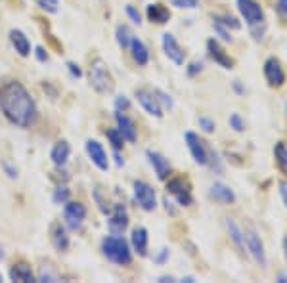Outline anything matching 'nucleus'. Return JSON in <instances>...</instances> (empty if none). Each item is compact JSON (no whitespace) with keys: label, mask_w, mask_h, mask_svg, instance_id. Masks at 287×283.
Listing matches in <instances>:
<instances>
[{"label":"nucleus","mask_w":287,"mask_h":283,"mask_svg":"<svg viewBox=\"0 0 287 283\" xmlns=\"http://www.w3.org/2000/svg\"><path fill=\"white\" fill-rule=\"evenodd\" d=\"M0 109L12 125L21 129L31 127L36 117L33 96L18 80H10L0 86Z\"/></svg>","instance_id":"obj_1"},{"label":"nucleus","mask_w":287,"mask_h":283,"mask_svg":"<svg viewBox=\"0 0 287 283\" xmlns=\"http://www.w3.org/2000/svg\"><path fill=\"white\" fill-rule=\"evenodd\" d=\"M102 249H104V255L111 262L115 264H119V266H127V264H131L132 260V255H131V247H129V243L119 237V235H107L104 241H102Z\"/></svg>","instance_id":"obj_2"},{"label":"nucleus","mask_w":287,"mask_h":283,"mask_svg":"<svg viewBox=\"0 0 287 283\" xmlns=\"http://www.w3.org/2000/svg\"><path fill=\"white\" fill-rule=\"evenodd\" d=\"M88 78H90V86L100 94H107V92L113 90V77L102 60L92 61L90 71H88Z\"/></svg>","instance_id":"obj_3"},{"label":"nucleus","mask_w":287,"mask_h":283,"mask_svg":"<svg viewBox=\"0 0 287 283\" xmlns=\"http://www.w3.org/2000/svg\"><path fill=\"white\" fill-rule=\"evenodd\" d=\"M134 199L144 211H153L157 207L155 189L151 188L148 182H134Z\"/></svg>","instance_id":"obj_4"},{"label":"nucleus","mask_w":287,"mask_h":283,"mask_svg":"<svg viewBox=\"0 0 287 283\" xmlns=\"http://www.w3.org/2000/svg\"><path fill=\"white\" fill-rule=\"evenodd\" d=\"M237 10H239V14L243 16V19L251 27L261 25L262 21H264V14H262L261 4L255 2V0H237Z\"/></svg>","instance_id":"obj_5"},{"label":"nucleus","mask_w":287,"mask_h":283,"mask_svg":"<svg viewBox=\"0 0 287 283\" xmlns=\"http://www.w3.org/2000/svg\"><path fill=\"white\" fill-rule=\"evenodd\" d=\"M136 98H138L140 105H142L151 117H157V119L163 117V107H161V102H159L155 92H151L148 88H140V90H136Z\"/></svg>","instance_id":"obj_6"},{"label":"nucleus","mask_w":287,"mask_h":283,"mask_svg":"<svg viewBox=\"0 0 287 283\" xmlns=\"http://www.w3.org/2000/svg\"><path fill=\"white\" fill-rule=\"evenodd\" d=\"M186 142L190 147L191 157L195 159L197 165H209V147L205 146V142L193 132H186Z\"/></svg>","instance_id":"obj_7"},{"label":"nucleus","mask_w":287,"mask_h":283,"mask_svg":"<svg viewBox=\"0 0 287 283\" xmlns=\"http://www.w3.org/2000/svg\"><path fill=\"white\" fill-rule=\"evenodd\" d=\"M245 247L251 253V257L257 260V264L261 266H266V253H264V245H262V239L259 237V233L255 230H247L245 232Z\"/></svg>","instance_id":"obj_8"},{"label":"nucleus","mask_w":287,"mask_h":283,"mask_svg":"<svg viewBox=\"0 0 287 283\" xmlns=\"http://www.w3.org/2000/svg\"><path fill=\"white\" fill-rule=\"evenodd\" d=\"M87 216V207L83 203H75V201H67L65 203V209H63V218L69 226L71 230H77L78 226L83 224Z\"/></svg>","instance_id":"obj_9"},{"label":"nucleus","mask_w":287,"mask_h":283,"mask_svg":"<svg viewBox=\"0 0 287 283\" xmlns=\"http://www.w3.org/2000/svg\"><path fill=\"white\" fill-rule=\"evenodd\" d=\"M167 189H169V193L176 197V201L180 203V205L188 207L191 205V191H190V186H188V182H184L182 178H173V180L167 184Z\"/></svg>","instance_id":"obj_10"},{"label":"nucleus","mask_w":287,"mask_h":283,"mask_svg":"<svg viewBox=\"0 0 287 283\" xmlns=\"http://www.w3.org/2000/svg\"><path fill=\"white\" fill-rule=\"evenodd\" d=\"M264 77L268 80L270 86H281L283 80H285V73H283V67L276 58H268L264 61Z\"/></svg>","instance_id":"obj_11"},{"label":"nucleus","mask_w":287,"mask_h":283,"mask_svg":"<svg viewBox=\"0 0 287 283\" xmlns=\"http://www.w3.org/2000/svg\"><path fill=\"white\" fill-rule=\"evenodd\" d=\"M163 50L169 56V60H173L176 65H182L184 60H186V52L180 44L176 43V38L171 33L163 34Z\"/></svg>","instance_id":"obj_12"},{"label":"nucleus","mask_w":287,"mask_h":283,"mask_svg":"<svg viewBox=\"0 0 287 283\" xmlns=\"http://www.w3.org/2000/svg\"><path fill=\"white\" fill-rule=\"evenodd\" d=\"M87 153L90 157V161L100 169V171H107V167H109V161H107V153L104 151V147L100 142H96V140H88L87 142Z\"/></svg>","instance_id":"obj_13"},{"label":"nucleus","mask_w":287,"mask_h":283,"mask_svg":"<svg viewBox=\"0 0 287 283\" xmlns=\"http://www.w3.org/2000/svg\"><path fill=\"white\" fill-rule=\"evenodd\" d=\"M115 120H117V129L119 132L122 134V138L127 140V142H136V125L132 123L131 117H127L122 111H117L115 113Z\"/></svg>","instance_id":"obj_14"},{"label":"nucleus","mask_w":287,"mask_h":283,"mask_svg":"<svg viewBox=\"0 0 287 283\" xmlns=\"http://www.w3.org/2000/svg\"><path fill=\"white\" fill-rule=\"evenodd\" d=\"M224 226H226L228 233H230V239L234 241L237 251H239L241 255H245V232L239 228V224L235 222L234 218L226 216V218H224Z\"/></svg>","instance_id":"obj_15"},{"label":"nucleus","mask_w":287,"mask_h":283,"mask_svg":"<svg viewBox=\"0 0 287 283\" xmlns=\"http://www.w3.org/2000/svg\"><path fill=\"white\" fill-rule=\"evenodd\" d=\"M207 50H209L211 58L215 60V63H218L220 67H224V69L234 67V60H232L226 52L220 48V44H218L217 41H209V43H207Z\"/></svg>","instance_id":"obj_16"},{"label":"nucleus","mask_w":287,"mask_h":283,"mask_svg":"<svg viewBox=\"0 0 287 283\" xmlns=\"http://www.w3.org/2000/svg\"><path fill=\"white\" fill-rule=\"evenodd\" d=\"M127 226H129V215H127L125 207L117 205L111 218H109V230H111V233L119 235V233H122L127 230Z\"/></svg>","instance_id":"obj_17"},{"label":"nucleus","mask_w":287,"mask_h":283,"mask_svg":"<svg viewBox=\"0 0 287 283\" xmlns=\"http://www.w3.org/2000/svg\"><path fill=\"white\" fill-rule=\"evenodd\" d=\"M148 159L151 167L155 169V174L159 180H165L167 176H169V172H171V163H169V159H165L161 153H157V151H148Z\"/></svg>","instance_id":"obj_18"},{"label":"nucleus","mask_w":287,"mask_h":283,"mask_svg":"<svg viewBox=\"0 0 287 283\" xmlns=\"http://www.w3.org/2000/svg\"><path fill=\"white\" fill-rule=\"evenodd\" d=\"M50 237H52V243L54 247L60 251V253H65V251L69 249V235L65 232V228L61 226V224H52V228H50Z\"/></svg>","instance_id":"obj_19"},{"label":"nucleus","mask_w":287,"mask_h":283,"mask_svg":"<svg viewBox=\"0 0 287 283\" xmlns=\"http://www.w3.org/2000/svg\"><path fill=\"white\" fill-rule=\"evenodd\" d=\"M211 197L215 199V201H218V203L232 205V203L235 201V193L230 188H228L226 184L217 182V184H213V186H211Z\"/></svg>","instance_id":"obj_20"},{"label":"nucleus","mask_w":287,"mask_h":283,"mask_svg":"<svg viewBox=\"0 0 287 283\" xmlns=\"http://www.w3.org/2000/svg\"><path fill=\"white\" fill-rule=\"evenodd\" d=\"M10 41H12V44H14V48H16V52H18L19 56L27 58V56L31 54V43H29V38L25 36L23 31L12 29V31H10Z\"/></svg>","instance_id":"obj_21"},{"label":"nucleus","mask_w":287,"mask_h":283,"mask_svg":"<svg viewBox=\"0 0 287 283\" xmlns=\"http://www.w3.org/2000/svg\"><path fill=\"white\" fill-rule=\"evenodd\" d=\"M10 279L12 281H19V283H27V281H35V275H33V270L27 262H18L10 268Z\"/></svg>","instance_id":"obj_22"},{"label":"nucleus","mask_w":287,"mask_h":283,"mask_svg":"<svg viewBox=\"0 0 287 283\" xmlns=\"http://www.w3.org/2000/svg\"><path fill=\"white\" fill-rule=\"evenodd\" d=\"M132 247L134 251L138 253L140 257H146L148 255V230L146 228H134V232H132Z\"/></svg>","instance_id":"obj_23"},{"label":"nucleus","mask_w":287,"mask_h":283,"mask_svg":"<svg viewBox=\"0 0 287 283\" xmlns=\"http://www.w3.org/2000/svg\"><path fill=\"white\" fill-rule=\"evenodd\" d=\"M131 54H132V58H134V61L138 63V65H146L149 61V52L148 48H146V44L140 41L138 36H132V41H131Z\"/></svg>","instance_id":"obj_24"},{"label":"nucleus","mask_w":287,"mask_h":283,"mask_svg":"<svg viewBox=\"0 0 287 283\" xmlns=\"http://www.w3.org/2000/svg\"><path fill=\"white\" fill-rule=\"evenodd\" d=\"M69 153H71L69 144H67L65 140H61V142H58V144L52 147L50 159L54 161V165H56V167H63V165L67 163V159H69Z\"/></svg>","instance_id":"obj_25"},{"label":"nucleus","mask_w":287,"mask_h":283,"mask_svg":"<svg viewBox=\"0 0 287 283\" xmlns=\"http://www.w3.org/2000/svg\"><path fill=\"white\" fill-rule=\"evenodd\" d=\"M148 17L151 23H159V25H163L169 21V17H171V12L163 6V4H149L148 6Z\"/></svg>","instance_id":"obj_26"},{"label":"nucleus","mask_w":287,"mask_h":283,"mask_svg":"<svg viewBox=\"0 0 287 283\" xmlns=\"http://www.w3.org/2000/svg\"><path fill=\"white\" fill-rule=\"evenodd\" d=\"M274 155H276V163L281 171L287 174V144L285 142H278L274 147Z\"/></svg>","instance_id":"obj_27"},{"label":"nucleus","mask_w":287,"mask_h":283,"mask_svg":"<svg viewBox=\"0 0 287 283\" xmlns=\"http://www.w3.org/2000/svg\"><path fill=\"white\" fill-rule=\"evenodd\" d=\"M134 34L131 33V29L127 25H119L117 27V43L121 46L122 50H129L131 48V41Z\"/></svg>","instance_id":"obj_28"},{"label":"nucleus","mask_w":287,"mask_h":283,"mask_svg":"<svg viewBox=\"0 0 287 283\" xmlns=\"http://www.w3.org/2000/svg\"><path fill=\"white\" fill-rule=\"evenodd\" d=\"M107 140L111 142V146H113L115 151H119V149L125 146V138H122V134L119 132V129L107 130Z\"/></svg>","instance_id":"obj_29"},{"label":"nucleus","mask_w":287,"mask_h":283,"mask_svg":"<svg viewBox=\"0 0 287 283\" xmlns=\"http://www.w3.org/2000/svg\"><path fill=\"white\" fill-rule=\"evenodd\" d=\"M69 195H71V191L65 186H60L58 189H54V195H52V199H54V203L56 205H65L67 201H69Z\"/></svg>","instance_id":"obj_30"},{"label":"nucleus","mask_w":287,"mask_h":283,"mask_svg":"<svg viewBox=\"0 0 287 283\" xmlns=\"http://www.w3.org/2000/svg\"><path fill=\"white\" fill-rule=\"evenodd\" d=\"M215 21H218V23H222L224 27H228V29H239L241 27V23L235 19V17L232 16H217L215 17Z\"/></svg>","instance_id":"obj_31"},{"label":"nucleus","mask_w":287,"mask_h":283,"mask_svg":"<svg viewBox=\"0 0 287 283\" xmlns=\"http://www.w3.org/2000/svg\"><path fill=\"white\" fill-rule=\"evenodd\" d=\"M36 4L46 12H50V14L58 12V0H36Z\"/></svg>","instance_id":"obj_32"},{"label":"nucleus","mask_w":287,"mask_h":283,"mask_svg":"<svg viewBox=\"0 0 287 283\" xmlns=\"http://www.w3.org/2000/svg\"><path fill=\"white\" fill-rule=\"evenodd\" d=\"M38 279L40 281H60V275L54 274L50 268H43V272L38 275Z\"/></svg>","instance_id":"obj_33"},{"label":"nucleus","mask_w":287,"mask_h":283,"mask_svg":"<svg viewBox=\"0 0 287 283\" xmlns=\"http://www.w3.org/2000/svg\"><path fill=\"white\" fill-rule=\"evenodd\" d=\"M230 127L235 130V132H243L245 129V123L241 120V117L237 115V113H234L232 117H230Z\"/></svg>","instance_id":"obj_34"},{"label":"nucleus","mask_w":287,"mask_h":283,"mask_svg":"<svg viewBox=\"0 0 287 283\" xmlns=\"http://www.w3.org/2000/svg\"><path fill=\"white\" fill-rule=\"evenodd\" d=\"M2 169H4V172L8 174V178H12V180H14V178H18V169L10 163L8 159H4V161H2Z\"/></svg>","instance_id":"obj_35"},{"label":"nucleus","mask_w":287,"mask_h":283,"mask_svg":"<svg viewBox=\"0 0 287 283\" xmlns=\"http://www.w3.org/2000/svg\"><path fill=\"white\" fill-rule=\"evenodd\" d=\"M173 4H174V6H178V8L193 10V8H197L199 0H173Z\"/></svg>","instance_id":"obj_36"},{"label":"nucleus","mask_w":287,"mask_h":283,"mask_svg":"<svg viewBox=\"0 0 287 283\" xmlns=\"http://www.w3.org/2000/svg\"><path fill=\"white\" fill-rule=\"evenodd\" d=\"M215 31H217L218 34H220V38L222 41H232V36H230V31H228V27H224L222 23H218V21H215Z\"/></svg>","instance_id":"obj_37"},{"label":"nucleus","mask_w":287,"mask_h":283,"mask_svg":"<svg viewBox=\"0 0 287 283\" xmlns=\"http://www.w3.org/2000/svg\"><path fill=\"white\" fill-rule=\"evenodd\" d=\"M115 107H117V111H125V109L131 107V102L127 100V96H117L115 98Z\"/></svg>","instance_id":"obj_38"},{"label":"nucleus","mask_w":287,"mask_h":283,"mask_svg":"<svg viewBox=\"0 0 287 283\" xmlns=\"http://www.w3.org/2000/svg\"><path fill=\"white\" fill-rule=\"evenodd\" d=\"M127 14H129V17H131L132 23H136V25H140V23H142V17H140L138 10L134 8V6H127Z\"/></svg>","instance_id":"obj_39"},{"label":"nucleus","mask_w":287,"mask_h":283,"mask_svg":"<svg viewBox=\"0 0 287 283\" xmlns=\"http://www.w3.org/2000/svg\"><path fill=\"white\" fill-rule=\"evenodd\" d=\"M155 94H157V98H159V102L165 103L169 109H173V107H174V102H173V98H171V96H167L165 92H161V90H157Z\"/></svg>","instance_id":"obj_40"},{"label":"nucleus","mask_w":287,"mask_h":283,"mask_svg":"<svg viewBox=\"0 0 287 283\" xmlns=\"http://www.w3.org/2000/svg\"><path fill=\"white\" fill-rule=\"evenodd\" d=\"M199 127L205 130V132H213V130H215V123L211 119H207V117H199Z\"/></svg>","instance_id":"obj_41"},{"label":"nucleus","mask_w":287,"mask_h":283,"mask_svg":"<svg viewBox=\"0 0 287 283\" xmlns=\"http://www.w3.org/2000/svg\"><path fill=\"white\" fill-rule=\"evenodd\" d=\"M67 69H69V73L73 77H77V78L83 77V71H80V67H78L75 61H67Z\"/></svg>","instance_id":"obj_42"},{"label":"nucleus","mask_w":287,"mask_h":283,"mask_svg":"<svg viewBox=\"0 0 287 283\" xmlns=\"http://www.w3.org/2000/svg\"><path fill=\"white\" fill-rule=\"evenodd\" d=\"M201 69H203V63H201V61H193L190 65V69H188V75H190V77H195L197 73H201Z\"/></svg>","instance_id":"obj_43"},{"label":"nucleus","mask_w":287,"mask_h":283,"mask_svg":"<svg viewBox=\"0 0 287 283\" xmlns=\"http://www.w3.org/2000/svg\"><path fill=\"white\" fill-rule=\"evenodd\" d=\"M278 12L287 19V0H278Z\"/></svg>","instance_id":"obj_44"},{"label":"nucleus","mask_w":287,"mask_h":283,"mask_svg":"<svg viewBox=\"0 0 287 283\" xmlns=\"http://www.w3.org/2000/svg\"><path fill=\"white\" fill-rule=\"evenodd\" d=\"M167 258H169V251H167V249H161V253H159V255H157V257H155V262H159V264H163V262H165Z\"/></svg>","instance_id":"obj_45"},{"label":"nucleus","mask_w":287,"mask_h":283,"mask_svg":"<svg viewBox=\"0 0 287 283\" xmlns=\"http://www.w3.org/2000/svg\"><path fill=\"white\" fill-rule=\"evenodd\" d=\"M279 193H281V199H283V203L287 207V182H281L279 184Z\"/></svg>","instance_id":"obj_46"},{"label":"nucleus","mask_w":287,"mask_h":283,"mask_svg":"<svg viewBox=\"0 0 287 283\" xmlns=\"http://www.w3.org/2000/svg\"><path fill=\"white\" fill-rule=\"evenodd\" d=\"M35 54H36V58H38V61H46V60H48V54H46V52H44V48H40V46H38V48L35 50Z\"/></svg>","instance_id":"obj_47"},{"label":"nucleus","mask_w":287,"mask_h":283,"mask_svg":"<svg viewBox=\"0 0 287 283\" xmlns=\"http://www.w3.org/2000/svg\"><path fill=\"white\" fill-rule=\"evenodd\" d=\"M115 161H117V165H119V167H121L122 163H125V161H122L121 157H119V155H115Z\"/></svg>","instance_id":"obj_48"},{"label":"nucleus","mask_w":287,"mask_h":283,"mask_svg":"<svg viewBox=\"0 0 287 283\" xmlns=\"http://www.w3.org/2000/svg\"><path fill=\"white\" fill-rule=\"evenodd\" d=\"M235 90H237V92H243V88H241V85H239V83H235Z\"/></svg>","instance_id":"obj_49"},{"label":"nucleus","mask_w":287,"mask_h":283,"mask_svg":"<svg viewBox=\"0 0 287 283\" xmlns=\"http://www.w3.org/2000/svg\"><path fill=\"white\" fill-rule=\"evenodd\" d=\"M2 258H4V249L0 247V260H2Z\"/></svg>","instance_id":"obj_50"},{"label":"nucleus","mask_w":287,"mask_h":283,"mask_svg":"<svg viewBox=\"0 0 287 283\" xmlns=\"http://www.w3.org/2000/svg\"><path fill=\"white\" fill-rule=\"evenodd\" d=\"M283 245H285V257H287V237H285V241H283Z\"/></svg>","instance_id":"obj_51"},{"label":"nucleus","mask_w":287,"mask_h":283,"mask_svg":"<svg viewBox=\"0 0 287 283\" xmlns=\"http://www.w3.org/2000/svg\"><path fill=\"white\" fill-rule=\"evenodd\" d=\"M0 281H2V274H0Z\"/></svg>","instance_id":"obj_52"}]
</instances>
